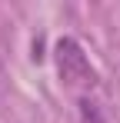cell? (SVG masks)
<instances>
[{"label":"cell","mask_w":120,"mask_h":123,"mask_svg":"<svg viewBox=\"0 0 120 123\" xmlns=\"http://www.w3.org/2000/svg\"><path fill=\"white\" fill-rule=\"evenodd\" d=\"M53 60H57V73L60 80L73 90H93L97 86V70L90 67L83 47L73 37H60L53 43Z\"/></svg>","instance_id":"obj_1"},{"label":"cell","mask_w":120,"mask_h":123,"mask_svg":"<svg viewBox=\"0 0 120 123\" xmlns=\"http://www.w3.org/2000/svg\"><path fill=\"white\" fill-rule=\"evenodd\" d=\"M80 120H83V123H107L93 100H80Z\"/></svg>","instance_id":"obj_2"}]
</instances>
